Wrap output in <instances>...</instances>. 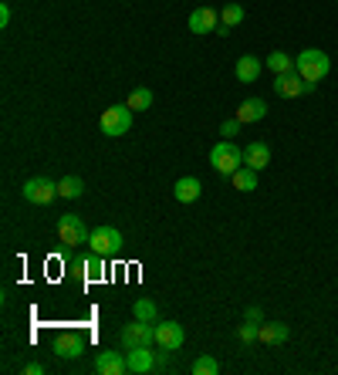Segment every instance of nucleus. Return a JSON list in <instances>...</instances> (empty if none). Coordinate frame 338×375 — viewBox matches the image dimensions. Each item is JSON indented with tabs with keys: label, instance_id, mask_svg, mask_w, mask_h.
<instances>
[{
	"label": "nucleus",
	"instance_id": "obj_1",
	"mask_svg": "<svg viewBox=\"0 0 338 375\" xmlns=\"http://www.w3.org/2000/svg\"><path fill=\"white\" fill-rule=\"evenodd\" d=\"M210 166L217 169L220 176H234L237 169L244 166V149L234 139H220V143L210 149Z\"/></svg>",
	"mask_w": 338,
	"mask_h": 375
},
{
	"label": "nucleus",
	"instance_id": "obj_2",
	"mask_svg": "<svg viewBox=\"0 0 338 375\" xmlns=\"http://www.w3.org/2000/svg\"><path fill=\"white\" fill-rule=\"evenodd\" d=\"M295 71L304 81H322L332 71V61H328V54L322 48H304L301 54H295Z\"/></svg>",
	"mask_w": 338,
	"mask_h": 375
},
{
	"label": "nucleus",
	"instance_id": "obj_3",
	"mask_svg": "<svg viewBox=\"0 0 338 375\" xmlns=\"http://www.w3.org/2000/svg\"><path fill=\"white\" fill-rule=\"evenodd\" d=\"M88 227H85V220L81 217H75V213H65L61 220H58V240L65 244V250H71V247L78 244H88Z\"/></svg>",
	"mask_w": 338,
	"mask_h": 375
},
{
	"label": "nucleus",
	"instance_id": "obj_4",
	"mask_svg": "<svg viewBox=\"0 0 338 375\" xmlns=\"http://www.w3.org/2000/svg\"><path fill=\"white\" fill-rule=\"evenodd\" d=\"M122 233L116 230V227H98V230H91L88 237V247L95 250V254H102V257H118L122 254Z\"/></svg>",
	"mask_w": 338,
	"mask_h": 375
},
{
	"label": "nucleus",
	"instance_id": "obj_5",
	"mask_svg": "<svg viewBox=\"0 0 338 375\" xmlns=\"http://www.w3.org/2000/svg\"><path fill=\"white\" fill-rule=\"evenodd\" d=\"M132 112L129 105H108L102 112V132L105 135H126L132 129Z\"/></svg>",
	"mask_w": 338,
	"mask_h": 375
},
{
	"label": "nucleus",
	"instance_id": "obj_6",
	"mask_svg": "<svg viewBox=\"0 0 338 375\" xmlns=\"http://www.w3.org/2000/svg\"><path fill=\"white\" fill-rule=\"evenodd\" d=\"M156 341V322H129L122 328V345L126 349H145V345H153Z\"/></svg>",
	"mask_w": 338,
	"mask_h": 375
},
{
	"label": "nucleus",
	"instance_id": "obj_7",
	"mask_svg": "<svg viewBox=\"0 0 338 375\" xmlns=\"http://www.w3.org/2000/svg\"><path fill=\"white\" fill-rule=\"evenodd\" d=\"M21 196H24L27 203H41V207H48L54 196H58V183L44 180V176H34V180H27L21 186Z\"/></svg>",
	"mask_w": 338,
	"mask_h": 375
},
{
	"label": "nucleus",
	"instance_id": "obj_8",
	"mask_svg": "<svg viewBox=\"0 0 338 375\" xmlns=\"http://www.w3.org/2000/svg\"><path fill=\"white\" fill-rule=\"evenodd\" d=\"M183 341H186V332H183L180 322H159L156 324V345L166 351H180Z\"/></svg>",
	"mask_w": 338,
	"mask_h": 375
},
{
	"label": "nucleus",
	"instance_id": "obj_9",
	"mask_svg": "<svg viewBox=\"0 0 338 375\" xmlns=\"http://www.w3.org/2000/svg\"><path fill=\"white\" fill-rule=\"evenodd\" d=\"M159 369V359L153 345H145V349H129V372L132 375H149Z\"/></svg>",
	"mask_w": 338,
	"mask_h": 375
},
{
	"label": "nucleus",
	"instance_id": "obj_10",
	"mask_svg": "<svg viewBox=\"0 0 338 375\" xmlns=\"http://www.w3.org/2000/svg\"><path fill=\"white\" fill-rule=\"evenodd\" d=\"M274 91L281 98H298L304 95V78L298 71H285V75H274Z\"/></svg>",
	"mask_w": 338,
	"mask_h": 375
},
{
	"label": "nucleus",
	"instance_id": "obj_11",
	"mask_svg": "<svg viewBox=\"0 0 338 375\" xmlns=\"http://www.w3.org/2000/svg\"><path fill=\"white\" fill-rule=\"evenodd\" d=\"M95 369H98L102 375H126L129 372V359H126L122 351H98Z\"/></svg>",
	"mask_w": 338,
	"mask_h": 375
},
{
	"label": "nucleus",
	"instance_id": "obj_12",
	"mask_svg": "<svg viewBox=\"0 0 338 375\" xmlns=\"http://www.w3.org/2000/svg\"><path fill=\"white\" fill-rule=\"evenodd\" d=\"M217 24H220V14L213 7H196L190 14V31L193 34H210V31H217Z\"/></svg>",
	"mask_w": 338,
	"mask_h": 375
},
{
	"label": "nucleus",
	"instance_id": "obj_13",
	"mask_svg": "<svg viewBox=\"0 0 338 375\" xmlns=\"http://www.w3.org/2000/svg\"><path fill=\"white\" fill-rule=\"evenodd\" d=\"M85 349H88V338H85V335H75V332H65V335L54 341V351H58L61 359H78Z\"/></svg>",
	"mask_w": 338,
	"mask_h": 375
},
{
	"label": "nucleus",
	"instance_id": "obj_14",
	"mask_svg": "<svg viewBox=\"0 0 338 375\" xmlns=\"http://www.w3.org/2000/svg\"><path fill=\"white\" fill-rule=\"evenodd\" d=\"M260 58H254V54H240V58H237V81H240V85H250V81H257L260 78Z\"/></svg>",
	"mask_w": 338,
	"mask_h": 375
},
{
	"label": "nucleus",
	"instance_id": "obj_15",
	"mask_svg": "<svg viewBox=\"0 0 338 375\" xmlns=\"http://www.w3.org/2000/svg\"><path fill=\"white\" fill-rule=\"evenodd\" d=\"M200 193H203V183L196 180V176H183V180H176V186H173V196H176L180 203H193V200H200Z\"/></svg>",
	"mask_w": 338,
	"mask_h": 375
},
{
	"label": "nucleus",
	"instance_id": "obj_16",
	"mask_svg": "<svg viewBox=\"0 0 338 375\" xmlns=\"http://www.w3.org/2000/svg\"><path fill=\"white\" fill-rule=\"evenodd\" d=\"M267 163H271V149L264 143H250V145H244V166H250V169H267Z\"/></svg>",
	"mask_w": 338,
	"mask_h": 375
},
{
	"label": "nucleus",
	"instance_id": "obj_17",
	"mask_svg": "<svg viewBox=\"0 0 338 375\" xmlns=\"http://www.w3.org/2000/svg\"><path fill=\"white\" fill-rule=\"evenodd\" d=\"M264 115H267V102L264 98H244L237 105V118L240 122H260Z\"/></svg>",
	"mask_w": 338,
	"mask_h": 375
},
{
	"label": "nucleus",
	"instance_id": "obj_18",
	"mask_svg": "<svg viewBox=\"0 0 338 375\" xmlns=\"http://www.w3.org/2000/svg\"><path fill=\"white\" fill-rule=\"evenodd\" d=\"M287 324L285 322H264L260 324V338L257 341H264V345H285L287 341Z\"/></svg>",
	"mask_w": 338,
	"mask_h": 375
},
{
	"label": "nucleus",
	"instance_id": "obj_19",
	"mask_svg": "<svg viewBox=\"0 0 338 375\" xmlns=\"http://www.w3.org/2000/svg\"><path fill=\"white\" fill-rule=\"evenodd\" d=\"M230 180H234V190H240V193H254V190H257V169L240 166Z\"/></svg>",
	"mask_w": 338,
	"mask_h": 375
},
{
	"label": "nucleus",
	"instance_id": "obj_20",
	"mask_svg": "<svg viewBox=\"0 0 338 375\" xmlns=\"http://www.w3.org/2000/svg\"><path fill=\"white\" fill-rule=\"evenodd\" d=\"M264 68H271L274 75H285V71H295V58L287 51H271L264 58Z\"/></svg>",
	"mask_w": 338,
	"mask_h": 375
},
{
	"label": "nucleus",
	"instance_id": "obj_21",
	"mask_svg": "<svg viewBox=\"0 0 338 375\" xmlns=\"http://www.w3.org/2000/svg\"><path fill=\"white\" fill-rule=\"evenodd\" d=\"M85 193V183L78 176H65V180L58 183V196H65V200H78Z\"/></svg>",
	"mask_w": 338,
	"mask_h": 375
},
{
	"label": "nucleus",
	"instance_id": "obj_22",
	"mask_svg": "<svg viewBox=\"0 0 338 375\" xmlns=\"http://www.w3.org/2000/svg\"><path fill=\"white\" fill-rule=\"evenodd\" d=\"M81 271H85L88 281H102V277H105V257L91 250V257H85V267H81Z\"/></svg>",
	"mask_w": 338,
	"mask_h": 375
},
{
	"label": "nucleus",
	"instance_id": "obj_23",
	"mask_svg": "<svg viewBox=\"0 0 338 375\" xmlns=\"http://www.w3.org/2000/svg\"><path fill=\"white\" fill-rule=\"evenodd\" d=\"M126 105H129L132 112H145V108H153V91H149V88H135Z\"/></svg>",
	"mask_w": 338,
	"mask_h": 375
},
{
	"label": "nucleus",
	"instance_id": "obj_24",
	"mask_svg": "<svg viewBox=\"0 0 338 375\" xmlns=\"http://www.w3.org/2000/svg\"><path fill=\"white\" fill-rule=\"evenodd\" d=\"M190 372H193V375H217V372H220V365H217V359H213V355H200Z\"/></svg>",
	"mask_w": 338,
	"mask_h": 375
},
{
	"label": "nucleus",
	"instance_id": "obj_25",
	"mask_svg": "<svg viewBox=\"0 0 338 375\" xmlns=\"http://www.w3.org/2000/svg\"><path fill=\"white\" fill-rule=\"evenodd\" d=\"M240 21H244V7H240V4H227V7L220 11V24L237 27Z\"/></svg>",
	"mask_w": 338,
	"mask_h": 375
},
{
	"label": "nucleus",
	"instance_id": "obj_26",
	"mask_svg": "<svg viewBox=\"0 0 338 375\" xmlns=\"http://www.w3.org/2000/svg\"><path fill=\"white\" fill-rule=\"evenodd\" d=\"M135 318H139V322H156V318H159V308L153 304V301L139 298V301H135Z\"/></svg>",
	"mask_w": 338,
	"mask_h": 375
},
{
	"label": "nucleus",
	"instance_id": "obj_27",
	"mask_svg": "<svg viewBox=\"0 0 338 375\" xmlns=\"http://www.w3.org/2000/svg\"><path fill=\"white\" fill-rule=\"evenodd\" d=\"M237 338H240L244 345H250V341H257V338H260V324H254V322L240 324V328H237Z\"/></svg>",
	"mask_w": 338,
	"mask_h": 375
},
{
	"label": "nucleus",
	"instance_id": "obj_28",
	"mask_svg": "<svg viewBox=\"0 0 338 375\" xmlns=\"http://www.w3.org/2000/svg\"><path fill=\"white\" fill-rule=\"evenodd\" d=\"M240 125H244L240 118H227V122L220 125V135L223 139H234V135H240Z\"/></svg>",
	"mask_w": 338,
	"mask_h": 375
},
{
	"label": "nucleus",
	"instance_id": "obj_29",
	"mask_svg": "<svg viewBox=\"0 0 338 375\" xmlns=\"http://www.w3.org/2000/svg\"><path fill=\"white\" fill-rule=\"evenodd\" d=\"M7 24H11V7L0 4V27H7Z\"/></svg>",
	"mask_w": 338,
	"mask_h": 375
},
{
	"label": "nucleus",
	"instance_id": "obj_30",
	"mask_svg": "<svg viewBox=\"0 0 338 375\" xmlns=\"http://www.w3.org/2000/svg\"><path fill=\"white\" fill-rule=\"evenodd\" d=\"M247 322L264 324V314H260V308H247Z\"/></svg>",
	"mask_w": 338,
	"mask_h": 375
},
{
	"label": "nucleus",
	"instance_id": "obj_31",
	"mask_svg": "<svg viewBox=\"0 0 338 375\" xmlns=\"http://www.w3.org/2000/svg\"><path fill=\"white\" fill-rule=\"evenodd\" d=\"M24 372H27V375H44V365H41V362H31Z\"/></svg>",
	"mask_w": 338,
	"mask_h": 375
}]
</instances>
